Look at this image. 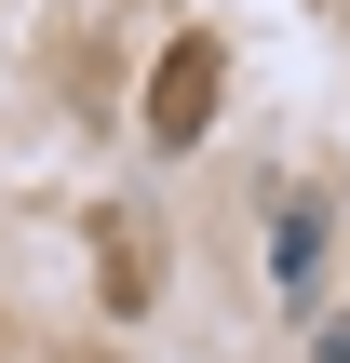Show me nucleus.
<instances>
[{"label": "nucleus", "mask_w": 350, "mask_h": 363, "mask_svg": "<svg viewBox=\"0 0 350 363\" xmlns=\"http://www.w3.org/2000/svg\"><path fill=\"white\" fill-rule=\"evenodd\" d=\"M148 121H162V148H189V135L216 121V40H175V54H162V81H148Z\"/></svg>", "instance_id": "f257e3e1"}, {"label": "nucleus", "mask_w": 350, "mask_h": 363, "mask_svg": "<svg viewBox=\"0 0 350 363\" xmlns=\"http://www.w3.org/2000/svg\"><path fill=\"white\" fill-rule=\"evenodd\" d=\"M270 283H283V310L324 283V202H310V189H283V202H270Z\"/></svg>", "instance_id": "f03ea898"}]
</instances>
